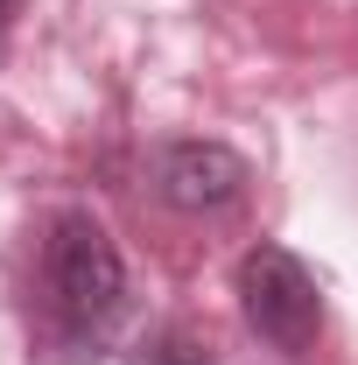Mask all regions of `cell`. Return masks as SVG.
I'll use <instances>...</instances> for the list:
<instances>
[{
  "mask_svg": "<svg viewBox=\"0 0 358 365\" xmlns=\"http://www.w3.org/2000/svg\"><path fill=\"white\" fill-rule=\"evenodd\" d=\"M43 288L49 309L71 337H98L106 323L127 309V267H120V246L106 239V225L91 211H63L49 225L43 246Z\"/></svg>",
  "mask_w": 358,
  "mask_h": 365,
  "instance_id": "1",
  "label": "cell"
},
{
  "mask_svg": "<svg viewBox=\"0 0 358 365\" xmlns=\"http://www.w3.org/2000/svg\"><path fill=\"white\" fill-rule=\"evenodd\" d=\"M239 309H246V323L267 337L274 351H288V359H302L316 344V330H323V295H316L310 267H302L288 246H267V239L239 260Z\"/></svg>",
  "mask_w": 358,
  "mask_h": 365,
  "instance_id": "2",
  "label": "cell"
},
{
  "mask_svg": "<svg viewBox=\"0 0 358 365\" xmlns=\"http://www.w3.org/2000/svg\"><path fill=\"white\" fill-rule=\"evenodd\" d=\"M155 190H162V204H176L190 218L232 211L246 197V162L232 148H218V140H169L155 155Z\"/></svg>",
  "mask_w": 358,
  "mask_h": 365,
  "instance_id": "3",
  "label": "cell"
},
{
  "mask_svg": "<svg viewBox=\"0 0 358 365\" xmlns=\"http://www.w3.org/2000/svg\"><path fill=\"white\" fill-rule=\"evenodd\" d=\"M140 365H218V359H211V344L197 330H162V337H148Z\"/></svg>",
  "mask_w": 358,
  "mask_h": 365,
  "instance_id": "4",
  "label": "cell"
},
{
  "mask_svg": "<svg viewBox=\"0 0 358 365\" xmlns=\"http://www.w3.org/2000/svg\"><path fill=\"white\" fill-rule=\"evenodd\" d=\"M7 21H14V0H0V49H7Z\"/></svg>",
  "mask_w": 358,
  "mask_h": 365,
  "instance_id": "5",
  "label": "cell"
}]
</instances>
